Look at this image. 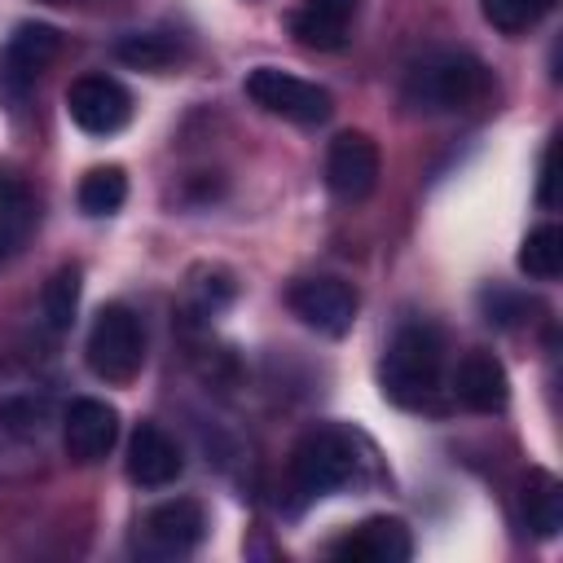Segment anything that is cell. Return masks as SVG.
<instances>
[{
	"mask_svg": "<svg viewBox=\"0 0 563 563\" xmlns=\"http://www.w3.org/2000/svg\"><path fill=\"white\" fill-rule=\"evenodd\" d=\"M488 88H493V79L479 57H471L462 48H431L405 70L400 101L413 114H457V110L479 106L488 97Z\"/></svg>",
	"mask_w": 563,
	"mask_h": 563,
	"instance_id": "obj_1",
	"label": "cell"
},
{
	"mask_svg": "<svg viewBox=\"0 0 563 563\" xmlns=\"http://www.w3.org/2000/svg\"><path fill=\"white\" fill-rule=\"evenodd\" d=\"M378 383L383 396L400 409H422L435 400L440 383H444V339L435 325L427 321H405L378 365Z\"/></svg>",
	"mask_w": 563,
	"mask_h": 563,
	"instance_id": "obj_2",
	"label": "cell"
},
{
	"mask_svg": "<svg viewBox=\"0 0 563 563\" xmlns=\"http://www.w3.org/2000/svg\"><path fill=\"white\" fill-rule=\"evenodd\" d=\"M84 361L101 383H132L145 365V330L128 303H106L92 317Z\"/></svg>",
	"mask_w": 563,
	"mask_h": 563,
	"instance_id": "obj_3",
	"label": "cell"
},
{
	"mask_svg": "<svg viewBox=\"0 0 563 563\" xmlns=\"http://www.w3.org/2000/svg\"><path fill=\"white\" fill-rule=\"evenodd\" d=\"M356 466H361L356 440L343 427H317L290 453V488L303 501H312V497H325V493L343 488L356 475Z\"/></svg>",
	"mask_w": 563,
	"mask_h": 563,
	"instance_id": "obj_4",
	"label": "cell"
},
{
	"mask_svg": "<svg viewBox=\"0 0 563 563\" xmlns=\"http://www.w3.org/2000/svg\"><path fill=\"white\" fill-rule=\"evenodd\" d=\"M246 97L264 110V114H277L286 123H299V128H312V123H325L334 114V97L312 84V79H299L290 70H277V66H255L246 75Z\"/></svg>",
	"mask_w": 563,
	"mask_h": 563,
	"instance_id": "obj_5",
	"label": "cell"
},
{
	"mask_svg": "<svg viewBox=\"0 0 563 563\" xmlns=\"http://www.w3.org/2000/svg\"><path fill=\"white\" fill-rule=\"evenodd\" d=\"M57 48H62V35L48 22H22L0 48V106L9 110L22 106L40 70L57 57Z\"/></svg>",
	"mask_w": 563,
	"mask_h": 563,
	"instance_id": "obj_6",
	"label": "cell"
},
{
	"mask_svg": "<svg viewBox=\"0 0 563 563\" xmlns=\"http://www.w3.org/2000/svg\"><path fill=\"white\" fill-rule=\"evenodd\" d=\"M66 114L88 136H114L132 119V92L110 75H79L66 88Z\"/></svg>",
	"mask_w": 563,
	"mask_h": 563,
	"instance_id": "obj_7",
	"label": "cell"
},
{
	"mask_svg": "<svg viewBox=\"0 0 563 563\" xmlns=\"http://www.w3.org/2000/svg\"><path fill=\"white\" fill-rule=\"evenodd\" d=\"M286 303L308 330L330 334V339H343L356 321V290L339 277H299L286 290Z\"/></svg>",
	"mask_w": 563,
	"mask_h": 563,
	"instance_id": "obj_8",
	"label": "cell"
},
{
	"mask_svg": "<svg viewBox=\"0 0 563 563\" xmlns=\"http://www.w3.org/2000/svg\"><path fill=\"white\" fill-rule=\"evenodd\" d=\"M207 537V515L194 497H172L163 506H154L141 519V554L150 559H180L189 550H198V541Z\"/></svg>",
	"mask_w": 563,
	"mask_h": 563,
	"instance_id": "obj_9",
	"label": "cell"
},
{
	"mask_svg": "<svg viewBox=\"0 0 563 563\" xmlns=\"http://www.w3.org/2000/svg\"><path fill=\"white\" fill-rule=\"evenodd\" d=\"M378 172H383V158H378V145L365 136V132H339L325 150V185L334 198L343 202H361L374 194L378 185Z\"/></svg>",
	"mask_w": 563,
	"mask_h": 563,
	"instance_id": "obj_10",
	"label": "cell"
},
{
	"mask_svg": "<svg viewBox=\"0 0 563 563\" xmlns=\"http://www.w3.org/2000/svg\"><path fill=\"white\" fill-rule=\"evenodd\" d=\"M119 440V413L106 405V400H75L62 418V444L70 453V462H101Z\"/></svg>",
	"mask_w": 563,
	"mask_h": 563,
	"instance_id": "obj_11",
	"label": "cell"
},
{
	"mask_svg": "<svg viewBox=\"0 0 563 563\" xmlns=\"http://www.w3.org/2000/svg\"><path fill=\"white\" fill-rule=\"evenodd\" d=\"M180 471H185L180 444L158 422H141L128 440V479L141 488H167L180 479Z\"/></svg>",
	"mask_w": 563,
	"mask_h": 563,
	"instance_id": "obj_12",
	"label": "cell"
},
{
	"mask_svg": "<svg viewBox=\"0 0 563 563\" xmlns=\"http://www.w3.org/2000/svg\"><path fill=\"white\" fill-rule=\"evenodd\" d=\"M330 554L334 559H352V563H405L413 554V541H409V528L400 519L374 515V519L347 528L330 545Z\"/></svg>",
	"mask_w": 563,
	"mask_h": 563,
	"instance_id": "obj_13",
	"label": "cell"
},
{
	"mask_svg": "<svg viewBox=\"0 0 563 563\" xmlns=\"http://www.w3.org/2000/svg\"><path fill=\"white\" fill-rule=\"evenodd\" d=\"M453 396L471 409V413H497L510 400V378L506 365L493 352H466L453 369Z\"/></svg>",
	"mask_w": 563,
	"mask_h": 563,
	"instance_id": "obj_14",
	"label": "cell"
},
{
	"mask_svg": "<svg viewBox=\"0 0 563 563\" xmlns=\"http://www.w3.org/2000/svg\"><path fill=\"white\" fill-rule=\"evenodd\" d=\"M361 13V0H299L290 13V35L308 48H343L352 35V22Z\"/></svg>",
	"mask_w": 563,
	"mask_h": 563,
	"instance_id": "obj_15",
	"label": "cell"
},
{
	"mask_svg": "<svg viewBox=\"0 0 563 563\" xmlns=\"http://www.w3.org/2000/svg\"><path fill=\"white\" fill-rule=\"evenodd\" d=\"M523 519L537 537H554L563 528V493L550 471H532L523 484Z\"/></svg>",
	"mask_w": 563,
	"mask_h": 563,
	"instance_id": "obj_16",
	"label": "cell"
},
{
	"mask_svg": "<svg viewBox=\"0 0 563 563\" xmlns=\"http://www.w3.org/2000/svg\"><path fill=\"white\" fill-rule=\"evenodd\" d=\"M31 224H35V202H31V194H26L22 185H13V180H0V264L26 242Z\"/></svg>",
	"mask_w": 563,
	"mask_h": 563,
	"instance_id": "obj_17",
	"label": "cell"
},
{
	"mask_svg": "<svg viewBox=\"0 0 563 563\" xmlns=\"http://www.w3.org/2000/svg\"><path fill=\"white\" fill-rule=\"evenodd\" d=\"M114 57L136 70H163L180 57V40H172L167 31H132L114 44Z\"/></svg>",
	"mask_w": 563,
	"mask_h": 563,
	"instance_id": "obj_18",
	"label": "cell"
},
{
	"mask_svg": "<svg viewBox=\"0 0 563 563\" xmlns=\"http://www.w3.org/2000/svg\"><path fill=\"white\" fill-rule=\"evenodd\" d=\"M79 211L84 216H114L119 207H123V198H128V176H123V167H92L84 180H79Z\"/></svg>",
	"mask_w": 563,
	"mask_h": 563,
	"instance_id": "obj_19",
	"label": "cell"
},
{
	"mask_svg": "<svg viewBox=\"0 0 563 563\" xmlns=\"http://www.w3.org/2000/svg\"><path fill=\"white\" fill-rule=\"evenodd\" d=\"M519 268L537 282H554L559 268H563V229L559 224H537L519 246Z\"/></svg>",
	"mask_w": 563,
	"mask_h": 563,
	"instance_id": "obj_20",
	"label": "cell"
},
{
	"mask_svg": "<svg viewBox=\"0 0 563 563\" xmlns=\"http://www.w3.org/2000/svg\"><path fill=\"white\" fill-rule=\"evenodd\" d=\"M75 308H79V268H57L44 290H40V312H44V325L53 334L70 330L75 325Z\"/></svg>",
	"mask_w": 563,
	"mask_h": 563,
	"instance_id": "obj_21",
	"label": "cell"
},
{
	"mask_svg": "<svg viewBox=\"0 0 563 563\" xmlns=\"http://www.w3.org/2000/svg\"><path fill=\"white\" fill-rule=\"evenodd\" d=\"M479 9L501 35H519V31L537 26L554 9V0H479Z\"/></svg>",
	"mask_w": 563,
	"mask_h": 563,
	"instance_id": "obj_22",
	"label": "cell"
},
{
	"mask_svg": "<svg viewBox=\"0 0 563 563\" xmlns=\"http://www.w3.org/2000/svg\"><path fill=\"white\" fill-rule=\"evenodd\" d=\"M44 413H48L44 400H9V405H0V422L18 427V431H40Z\"/></svg>",
	"mask_w": 563,
	"mask_h": 563,
	"instance_id": "obj_23",
	"label": "cell"
},
{
	"mask_svg": "<svg viewBox=\"0 0 563 563\" xmlns=\"http://www.w3.org/2000/svg\"><path fill=\"white\" fill-rule=\"evenodd\" d=\"M550 154H554V145L541 150V167H537V198H541L545 207L554 202V189H550V180H554V176H550Z\"/></svg>",
	"mask_w": 563,
	"mask_h": 563,
	"instance_id": "obj_24",
	"label": "cell"
}]
</instances>
